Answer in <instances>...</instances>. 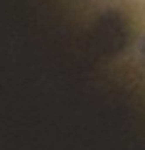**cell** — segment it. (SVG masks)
I'll use <instances>...</instances> for the list:
<instances>
[{"mask_svg": "<svg viewBox=\"0 0 145 150\" xmlns=\"http://www.w3.org/2000/svg\"><path fill=\"white\" fill-rule=\"evenodd\" d=\"M143 54H145V40H143Z\"/></svg>", "mask_w": 145, "mask_h": 150, "instance_id": "1", "label": "cell"}]
</instances>
